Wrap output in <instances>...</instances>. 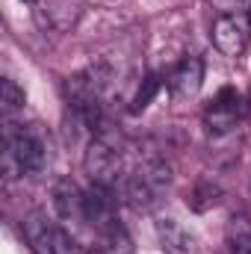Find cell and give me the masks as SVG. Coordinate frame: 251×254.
Instances as JSON below:
<instances>
[{
    "label": "cell",
    "mask_w": 251,
    "mask_h": 254,
    "mask_svg": "<svg viewBox=\"0 0 251 254\" xmlns=\"http://www.w3.org/2000/svg\"><path fill=\"white\" fill-rule=\"evenodd\" d=\"M24 101H27L24 89H21L12 77H6V80H3V92H0V107H3V116L9 119V116H15L18 110H24Z\"/></svg>",
    "instance_id": "4fadbf2b"
},
{
    "label": "cell",
    "mask_w": 251,
    "mask_h": 254,
    "mask_svg": "<svg viewBox=\"0 0 251 254\" xmlns=\"http://www.w3.org/2000/svg\"><path fill=\"white\" fill-rule=\"evenodd\" d=\"M172 184V169L169 163L163 160H148L145 166H139L133 175L125 178V201L139 210V213H148L160 204L163 192L169 190Z\"/></svg>",
    "instance_id": "3957f363"
},
{
    "label": "cell",
    "mask_w": 251,
    "mask_h": 254,
    "mask_svg": "<svg viewBox=\"0 0 251 254\" xmlns=\"http://www.w3.org/2000/svg\"><path fill=\"white\" fill-rule=\"evenodd\" d=\"M219 201H222V190H219L216 184H198L195 192L189 195V207H192V210H198V213H204V210L216 207Z\"/></svg>",
    "instance_id": "5bb4252c"
},
{
    "label": "cell",
    "mask_w": 251,
    "mask_h": 254,
    "mask_svg": "<svg viewBox=\"0 0 251 254\" xmlns=\"http://www.w3.org/2000/svg\"><path fill=\"white\" fill-rule=\"evenodd\" d=\"M21 231H24V240L33 249V254H57L60 252V231L54 228V222L42 210L27 213L21 219Z\"/></svg>",
    "instance_id": "8992f818"
},
{
    "label": "cell",
    "mask_w": 251,
    "mask_h": 254,
    "mask_svg": "<svg viewBox=\"0 0 251 254\" xmlns=\"http://www.w3.org/2000/svg\"><path fill=\"white\" fill-rule=\"evenodd\" d=\"M116 210H119V195L116 187H104V184H92L86 190V222H92L98 228V234L110 225H116Z\"/></svg>",
    "instance_id": "52a82bcc"
},
{
    "label": "cell",
    "mask_w": 251,
    "mask_h": 254,
    "mask_svg": "<svg viewBox=\"0 0 251 254\" xmlns=\"http://www.w3.org/2000/svg\"><path fill=\"white\" fill-rule=\"evenodd\" d=\"M51 163V148L42 130L36 127H12L6 125L3 133V175L21 178V175H39Z\"/></svg>",
    "instance_id": "6da1fadb"
},
{
    "label": "cell",
    "mask_w": 251,
    "mask_h": 254,
    "mask_svg": "<svg viewBox=\"0 0 251 254\" xmlns=\"http://www.w3.org/2000/svg\"><path fill=\"white\" fill-rule=\"evenodd\" d=\"M166 83H169L175 98H195L201 92V83H204V63H201V57H192V54L184 57L166 74Z\"/></svg>",
    "instance_id": "ba28073f"
},
{
    "label": "cell",
    "mask_w": 251,
    "mask_h": 254,
    "mask_svg": "<svg viewBox=\"0 0 251 254\" xmlns=\"http://www.w3.org/2000/svg\"><path fill=\"white\" fill-rule=\"evenodd\" d=\"M95 252L98 254H133V243H130L127 231L116 222V225L101 231V243H98Z\"/></svg>",
    "instance_id": "8fae6325"
},
{
    "label": "cell",
    "mask_w": 251,
    "mask_h": 254,
    "mask_svg": "<svg viewBox=\"0 0 251 254\" xmlns=\"http://www.w3.org/2000/svg\"><path fill=\"white\" fill-rule=\"evenodd\" d=\"M157 92H160V77H157V74H148V77L142 80V86L136 89V98H133V107H130V110H133V113H142V110L154 101Z\"/></svg>",
    "instance_id": "9a60e30c"
},
{
    "label": "cell",
    "mask_w": 251,
    "mask_h": 254,
    "mask_svg": "<svg viewBox=\"0 0 251 254\" xmlns=\"http://www.w3.org/2000/svg\"><path fill=\"white\" fill-rule=\"evenodd\" d=\"M231 254H251V222L246 216H234L228 225Z\"/></svg>",
    "instance_id": "7c38bea8"
},
{
    "label": "cell",
    "mask_w": 251,
    "mask_h": 254,
    "mask_svg": "<svg viewBox=\"0 0 251 254\" xmlns=\"http://www.w3.org/2000/svg\"><path fill=\"white\" fill-rule=\"evenodd\" d=\"M157 240H160V246H163L166 254H195L198 252L195 234L189 231L187 225H181L178 219H172V216L157 219Z\"/></svg>",
    "instance_id": "9c48e42d"
},
{
    "label": "cell",
    "mask_w": 251,
    "mask_h": 254,
    "mask_svg": "<svg viewBox=\"0 0 251 254\" xmlns=\"http://www.w3.org/2000/svg\"><path fill=\"white\" fill-rule=\"evenodd\" d=\"M249 24H251V6H249Z\"/></svg>",
    "instance_id": "2e32d148"
},
{
    "label": "cell",
    "mask_w": 251,
    "mask_h": 254,
    "mask_svg": "<svg viewBox=\"0 0 251 254\" xmlns=\"http://www.w3.org/2000/svg\"><path fill=\"white\" fill-rule=\"evenodd\" d=\"M249 21L240 18V15H219L213 21V30H210V39L216 45V51L222 57H243L246 48H249Z\"/></svg>",
    "instance_id": "5b68a950"
},
{
    "label": "cell",
    "mask_w": 251,
    "mask_h": 254,
    "mask_svg": "<svg viewBox=\"0 0 251 254\" xmlns=\"http://www.w3.org/2000/svg\"><path fill=\"white\" fill-rule=\"evenodd\" d=\"M54 207L65 222H86V192L80 190L71 178L57 181L54 187Z\"/></svg>",
    "instance_id": "30bf717a"
},
{
    "label": "cell",
    "mask_w": 251,
    "mask_h": 254,
    "mask_svg": "<svg viewBox=\"0 0 251 254\" xmlns=\"http://www.w3.org/2000/svg\"><path fill=\"white\" fill-rule=\"evenodd\" d=\"M240 119H243V95H240L237 89H231V86H225V89L213 98V104L204 110V125H207V130H210L213 136L231 133Z\"/></svg>",
    "instance_id": "277c9868"
},
{
    "label": "cell",
    "mask_w": 251,
    "mask_h": 254,
    "mask_svg": "<svg viewBox=\"0 0 251 254\" xmlns=\"http://www.w3.org/2000/svg\"><path fill=\"white\" fill-rule=\"evenodd\" d=\"M122 166H125V154H122V142L119 136L104 125L86 145L83 154V169L89 175L92 184H104V187H116L122 178Z\"/></svg>",
    "instance_id": "7a4b0ae2"
}]
</instances>
